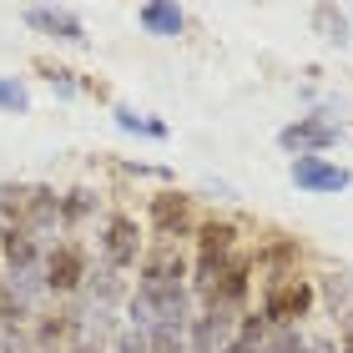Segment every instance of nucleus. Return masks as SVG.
Returning a JSON list of instances; mask_svg holds the SVG:
<instances>
[{
  "label": "nucleus",
  "instance_id": "f257e3e1",
  "mask_svg": "<svg viewBox=\"0 0 353 353\" xmlns=\"http://www.w3.org/2000/svg\"><path fill=\"white\" fill-rule=\"evenodd\" d=\"M318 308V288L313 278H283V283H263V298H258V318L268 328H303V318Z\"/></svg>",
  "mask_w": 353,
  "mask_h": 353
},
{
  "label": "nucleus",
  "instance_id": "f03ea898",
  "mask_svg": "<svg viewBox=\"0 0 353 353\" xmlns=\"http://www.w3.org/2000/svg\"><path fill=\"white\" fill-rule=\"evenodd\" d=\"M96 248H101V263L111 272H137L141 252H147V243H141V228L132 212H106L101 217V232H96Z\"/></svg>",
  "mask_w": 353,
  "mask_h": 353
},
{
  "label": "nucleus",
  "instance_id": "7ed1b4c3",
  "mask_svg": "<svg viewBox=\"0 0 353 353\" xmlns=\"http://www.w3.org/2000/svg\"><path fill=\"white\" fill-rule=\"evenodd\" d=\"M91 278V252L81 243H56V248H46V293H51V303H71L76 293L86 288Z\"/></svg>",
  "mask_w": 353,
  "mask_h": 353
},
{
  "label": "nucleus",
  "instance_id": "20e7f679",
  "mask_svg": "<svg viewBox=\"0 0 353 353\" xmlns=\"http://www.w3.org/2000/svg\"><path fill=\"white\" fill-rule=\"evenodd\" d=\"M339 141H343V126L333 121L328 111H308V117L288 121L283 132H278V147L288 157H328Z\"/></svg>",
  "mask_w": 353,
  "mask_h": 353
},
{
  "label": "nucleus",
  "instance_id": "39448f33",
  "mask_svg": "<svg viewBox=\"0 0 353 353\" xmlns=\"http://www.w3.org/2000/svg\"><path fill=\"white\" fill-rule=\"evenodd\" d=\"M197 212H192V197H182V192H157V197L147 202V228L157 243H172L182 248V237L197 232Z\"/></svg>",
  "mask_w": 353,
  "mask_h": 353
},
{
  "label": "nucleus",
  "instance_id": "423d86ee",
  "mask_svg": "<svg viewBox=\"0 0 353 353\" xmlns=\"http://www.w3.org/2000/svg\"><path fill=\"white\" fill-rule=\"evenodd\" d=\"M192 283V258L182 248H172V243H157L141 252V263H137V288H182Z\"/></svg>",
  "mask_w": 353,
  "mask_h": 353
},
{
  "label": "nucleus",
  "instance_id": "0eeeda50",
  "mask_svg": "<svg viewBox=\"0 0 353 353\" xmlns=\"http://www.w3.org/2000/svg\"><path fill=\"white\" fill-rule=\"evenodd\" d=\"M298 192H308V197H339V192L353 187V172L328 162V157H293V167H288Z\"/></svg>",
  "mask_w": 353,
  "mask_h": 353
},
{
  "label": "nucleus",
  "instance_id": "6e6552de",
  "mask_svg": "<svg viewBox=\"0 0 353 353\" xmlns=\"http://www.w3.org/2000/svg\"><path fill=\"white\" fill-rule=\"evenodd\" d=\"M26 26L41 30V36H51L61 46H86V21L66 6H30L26 10Z\"/></svg>",
  "mask_w": 353,
  "mask_h": 353
},
{
  "label": "nucleus",
  "instance_id": "1a4fd4ad",
  "mask_svg": "<svg viewBox=\"0 0 353 353\" xmlns=\"http://www.w3.org/2000/svg\"><path fill=\"white\" fill-rule=\"evenodd\" d=\"M0 272H46V248L26 228H0Z\"/></svg>",
  "mask_w": 353,
  "mask_h": 353
},
{
  "label": "nucleus",
  "instance_id": "9d476101",
  "mask_svg": "<svg viewBox=\"0 0 353 353\" xmlns=\"http://www.w3.org/2000/svg\"><path fill=\"white\" fill-rule=\"evenodd\" d=\"M237 222L232 217H202L197 222V232H192V243H197V258L207 263H228L232 252H237Z\"/></svg>",
  "mask_w": 353,
  "mask_h": 353
},
{
  "label": "nucleus",
  "instance_id": "9b49d317",
  "mask_svg": "<svg viewBox=\"0 0 353 353\" xmlns=\"http://www.w3.org/2000/svg\"><path fill=\"white\" fill-rule=\"evenodd\" d=\"M298 258H303V248L293 237H278V243L252 252V272H263V283H283V278H298Z\"/></svg>",
  "mask_w": 353,
  "mask_h": 353
},
{
  "label": "nucleus",
  "instance_id": "f8f14e48",
  "mask_svg": "<svg viewBox=\"0 0 353 353\" xmlns=\"http://www.w3.org/2000/svg\"><path fill=\"white\" fill-rule=\"evenodd\" d=\"M137 26L157 41H176L187 30V10L172 6V0H147V6H137Z\"/></svg>",
  "mask_w": 353,
  "mask_h": 353
},
{
  "label": "nucleus",
  "instance_id": "ddd939ff",
  "mask_svg": "<svg viewBox=\"0 0 353 353\" xmlns=\"http://www.w3.org/2000/svg\"><path fill=\"white\" fill-rule=\"evenodd\" d=\"M313 288H318V303H323L328 313L348 318V308H353V272H323Z\"/></svg>",
  "mask_w": 353,
  "mask_h": 353
},
{
  "label": "nucleus",
  "instance_id": "4468645a",
  "mask_svg": "<svg viewBox=\"0 0 353 353\" xmlns=\"http://www.w3.org/2000/svg\"><path fill=\"white\" fill-rule=\"evenodd\" d=\"M96 207H101V202H96V192H91V187H71L66 197H61V232L81 228V222L96 212Z\"/></svg>",
  "mask_w": 353,
  "mask_h": 353
},
{
  "label": "nucleus",
  "instance_id": "2eb2a0df",
  "mask_svg": "<svg viewBox=\"0 0 353 353\" xmlns=\"http://www.w3.org/2000/svg\"><path fill=\"white\" fill-rule=\"evenodd\" d=\"M111 117H117V126H121V132H132V137H152V141H162L167 137V121H152V117H137V111L132 106H111Z\"/></svg>",
  "mask_w": 353,
  "mask_h": 353
},
{
  "label": "nucleus",
  "instance_id": "dca6fc26",
  "mask_svg": "<svg viewBox=\"0 0 353 353\" xmlns=\"http://www.w3.org/2000/svg\"><path fill=\"white\" fill-rule=\"evenodd\" d=\"M258 353H308V333L303 328H268Z\"/></svg>",
  "mask_w": 353,
  "mask_h": 353
},
{
  "label": "nucleus",
  "instance_id": "f3484780",
  "mask_svg": "<svg viewBox=\"0 0 353 353\" xmlns=\"http://www.w3.org/2000/svg\"><path fill=\"white\" fill-rule=\"evenodd\" d=\"M313 21H318V30H323V41H333V46H343V41H348V15H343V10L318 6V10H313Z\"/></svg>",
  "mask_w": 353,
  "mask_h": 353
},
{
  "label": "nucleus",
  "instance_id": "a211bd4d",
  "mask_svg": "<svg viewBox=\"0 0 353 353\" xmlns=\"http://www.w3.org/2000/svg\"><path fill=\"white\" fill-rule=\"evenodd\" d=\"M106 353H157V348H152V333H141V328H126V323H121V333L106 343Z\"/></svg>",
  "mask_w": 353,
  "mask_h": 353
},
{
  "label": "nucleus",
  "instance_id": "6ab92c4d",
  "mask_svg": "<svg viewBox=\"0 0 353 353\" xmlns=\"http://www.w3.org/2000/svg\"><path fill=\"white\" fill-rule=\"evenodd\" d=\"M46 81H51V91H61V96H81L86 91V81H76V71H61V66L46 71Z\"/></svg>",
  "mask_w": 353,
  "mask_h": 353
},
{
  "label": "nucleus",
  "instance_id": "aec40b11",
  "mask_svg": "<svg viewBox=\"0 0 353 353\" xmlns=\"http://www.w3.org/2000/svg\"><path fill=\"white\" fill-rule=\"evenodd\" d=\"M308 353H343L339 339H308Z\"/></svg>",
  "mask_w": 353,
  "mask_h": 353
},
{
  "label": "nucleus",
  "instance_id": "412c9836",
  "mask_svg": "<svg viewBox=\"0 0 353 353\" xmlns=\"http://www.w3.org/2000/svg\"><path fill=\"white\" fill-rule=\"evenodd\" d=\"M339 348L353 353V313H348V323H343V333H339Z\"/></svg>",
  "mask_w": 353,
  "mask_h": 353
},
{
  "label": "nucleus",
  "instance_id": "4be33fe9",
  "mask_svg": "<svg viewBox=\"0 0 353 353\" xmlns=\"http://www.w3.org/2000/svg\"><path fill=\"white\" fill-rule=\"evenodd\" d=\"M36 353H66V348H36Z\"/></svg>",
  "mask_w": 353,
  "mask_h": 353
},
{
  "label": "nucleus",
  "instance_id": "5701e85b",
  "mask_svg": "<svg viewBox=\"0 0 353 353\" xmlns=\"http://www.w3.org/2000/svg\"><path fill=\"white\" fill-rule=\"evenodd\" d=\"M182 353H192V348H182Z\"/></svg>",
  "mask_w": 353,
  "mask_h": 353
},
{
  "label": "nucleus",
  "instance_id": "b1692460",
  "mask_svg": "<svg viewBox=\"0 0 353 353\" xmlns=\"http://www.w3.org/2000/svg\"><path fill=\"white\" fill-rule=\"evenodd\" d=\"M0 278H6V272H0Z\"/></svg>",
  "mask_w": 353,
  "mask_h": 353
}]
</instances>
